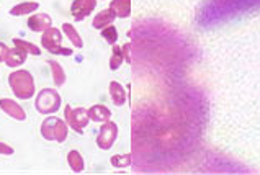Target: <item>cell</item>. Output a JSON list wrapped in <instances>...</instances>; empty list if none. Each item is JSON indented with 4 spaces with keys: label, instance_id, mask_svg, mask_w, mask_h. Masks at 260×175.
Returning a JSON list of instances; mask_svg holds the SVG:
<instances>
[{
    "label": "cell",
    "instance_id": "obj_8",
    "mask_svg": "<svg viewBox=\"0 0 260 175\" xmlns=\"http://www.w3.org/2000/svg\"><path fill=\"white\" fill-rule=\"evenodd\" d=\"M0 110L17 121L26 120V112L21 108V105H18L17 101L12 98H0Z\"/></svg>",
    "mask_w": 260,
    "mask_h": 175
},
{
    "label": "cell",
    "instance_id": "obj_10",
    "mask_svg": "<svg viewBox=\"0 0 260 175\" xmlns=\"http://www.w3.org/2000/svg\"><path fill=\"white\" fill-rule=\"evenodd\" d=\"M26 57H28V53L26 51L18 46V45H15L13 49L9 51V56H7V59H5V64L9 65V67H18V65H23L25 61H26Z\"/></svg>",
    "mask_w": 260,
    "mask_h": 175
},
{
    "label": "cell",
    "instance_id": "obj_24",
    "mask_svg": "<svg viewBox=\"0 0 260 175\" xmlns=\"http://www.w3.org/2000/svg\"><path fill=\"white\" fill-rule=\"evenodd\" d=\"M9 46L5 45V43H0V62H5L7 56H9Z\"/></svg>",
    "mask_w": 260,
    "mask_h": 175
},
{
    "label": "cell",
    "instance_id": "obj_22",
    "mask_svg": "<svg viewBox=\"0 0 260 175\" xmlns=\"http://www.w3.org/2000/svg\"><path fill=\"white\" fill-rule=\"evenodd\" d=\"M13 45H18V46H21L28 54H33V56H40L41 54V49L36 46V45H33V43H28V41H25V40H20V38H15L13 40Z\"/></svg>",
    "mask_w": 260,
    "mask_h": 175
},
{
    "label": "cell",
    "instance_id": "obj_21",
    "mask_svg": "<svg viewBox=\"0 0 260 175\" xmlns=\"http://www.w3.org/2000/svg\"><path fill=\"white\" fill-rule=\"evenodd\" d=\"M102 31V38L105 40L108 45H116V41H118V31H116V28L115 26H105L103 30H100Z\"/></svg>",
    "mask_w": 260,
    "mask_h": 175
},
{
    "label": "cell",
    "instance_id": "obj_18",
    "mask_svg": "<svg viewBox=\"0 0 260 175\" xmlns=\"http://www.w3.org/2000/svg\"><path fill=\"white\" fill-rule=\"evenodd\" d=\"M62 31H64V34L68 36V40H71V43L76 48H84V41H82V38H80V34L77 33V30L74 28L71 23H64L62 25Z\"/></svg>",
    "mask_w": 260,
    "mask_h": 175
},
{
    "label": "cell",
    "instance_id": "obj_19",
    "mask_svg": "<svg viewBox=\"0 0 260 175\" xmlns=\"http://www.w3.org/2000/svg\"><path fill=\"white\" fill-rule=\"evenodd\" d=\"M123 59H124L123 49H121L120 46L113 45V53H111V57H110V69H111V71L120 69V65L123 64Z\"/></svg>",
    "mask_w": 260,
    "mask_h": 175
},
{
    "label": "cell",
    "instance_id": "obj_23",
    "mask_svg": "<svg viewBox=\"0 0 260 175\" xmlns=\"http://www.w3.org/2000/svg\"><path fill=\"white\" fill-rule=\"evenodd\" d=\"M13 152H15V149L12 148L10 144L0 141V154H2V156H12Z\"/></svg>",
    "mask_w": 260,
    "mask_h": 175
},
{
    "label": "cell",
    "instance_id": "obj_17",
    "mask_svg": "<svg viewBox=\"0 0 260 175\" xmlns=\"http://www.w3.org/2000/svg\"><path fill=\"white\" fill-rule=\"evenodd\" d=\"M48 64L51 65V74H53V80L56 87H62L66 84V72L62 69V65L54 59H49Z\"/></svg>",
    "mask_w": 260,
    "mask_h": 175
},
{
    "label": "cell",
    "instance_id": "obj_20",
    "mask_svg": "<svg viewBox=\"0 0 260 175\" xmlns=\"http://www.w3.org/2000/svg\"><path fill=\"white\" fill-rule=\"evenodd\" d=\"M110 164L115 167V169H124V167H129L133 164V156L126 154V156H113L110 159Z\"/></svg>",
    "mask_w": 260,
    "mask_h": 175
},
{
    "label": "cell",
    "instance_id": "obj_4",
    "mask_svg": "<svg viewBox=\"0 0 260 175\" xmlns=\"http://www.w3.org/2000/svg\"><path fill=\"white\" fill-rule=\"evenodd\" d=\"M62 41V34L57 28H48L46 31H43L41 36V46L51 54H62V56H72V49L69 48H62L61 46Z\"/></svg>",
    "mask_w": 260,
    "mask_h": 175
},
{
    "label": "cell",
    "instance_id": "obj_16",
    "mask_svg": "<svg viewBox=\"0 0 260 175\" xmlns=\"http://www.w3.org/2000/svg\"><path fill=\"white\" fill-rule=\"evenodd\" d=\"M110 97H111V100H113V103L116 107L124 105V101H126V92L123 89V85L115 82V80H113V82H110Z\"/></svg>",
    "mask_w": 260,
    "mask_h": 175
},
{
    "label": "cell",
    "instance_id": "obj_15",
    "mask_svg": "<svg viewBox=\"0 0 260 175\" xmlns=\"http://www.w3.org/2000/svg\"><path fill=\"white\" fill-rule=\"evenodd\" d=\"M68 164L71 167V170L74 173H82L85 169V162H84V157L80 154L79 151H71L68 154Z\"/></svg>",
    "mask_w": 260,
    "mask_h": 175
},
{
    "label": "cell",
    "instance_id": "obj_5",
    "mask_svg": "<svg viewBox=\"0 0 260 175\" xmlns=\"http://www.w3.org/2000/svg\"><path fill=\"white\" fill-rule=\"evenodd\" d=\"M64 118H66V123L74 129L77 131L79 134L84 133V128L88 125V121H90V118H88V110L87 108H72L71 105H66L64 108Z\"/></svg>",
    "mask_w": 260,
    "mask_h": 175
},
{
    "label": "cell",
    "instance_id": "obj_13",
    "mask_svg": "<svg viewBox=\"0 0 260 175\" xmlns=\"http://www.w3.org/2000/svg\"><path fill=\"white\" fill-rule=\"evenodd\" d=\"M110 10H113L118 18H128L131 15V0H111Z\"/></svg>",
    "mask_w": 260,
    "mask_h": 175
},
{
    "label": "cell",
    "instance_id": "obj_6",
    "mask_svg": "<svg viewBox=\"0 0 260 175\" xmlns=\"http://www.w3.org/2000/svg\"><path fill=\"white\" fill-rule=\"evenodd\" d=\"M118 137V125L115 121H105L100 128V133L96 136V146L102 149V151H108L113 148V144Z\"/></svg>",
    "mask_w": 260,
    "mask_h": 175
},
{
    "label": "cell",
    "instance_id": "obj_2",
    "mask_svg": "<svg viewBox=\"0 0 260 175\" xmlns=\"http://www.w3.org/2000/svg\"><path fill=\"white\" fill-rule=\"evenodd\" d=\"M41 136L46 141H56V143H64L68 139V123L61 118H46L41 123Z\"/></svg>",
    "mask_w": 260,
    "mask_h": 175
},
{
    "label": "cell",
    "instance_id": "obj_12",
    "mask_svg": "<svg viewBox=\"0 0 260 175\" xmlns=\"http://www.w3.org/2000/svg\"><path fill=\"white\" fill-rule=\"evenodd\" d=\"M88 118L95 123H105L111 118V112L105 105H93L88 108Z\"/></svg>",
    "mask_w": 260,
    "mask_h": 175
},
{
    "label": "cell",
    "instance_id": "obj_1",
    "mask_svg": "<svg viewBox=\"0 0 260 175\" xmlns=\"http://www.w3.org/2000/svg\"><path fill=\"white\" fill-rule=\"evenodd\" d=\"M9 85L12 92L15 93V97L20 100H28L36 93L33 76L25 69L13 71L9 76Z\"/></svg>",
    "mask_w": 260,
    "mask_h": 175
},
{
    "label": "cell",
    "instance_id": "obj_3",
    "mask_svg": "<svg viewBox=\"0 0 260 175\" xmlns=\"http://www.w3.org/2000/svg\"><path fill=\"white\" fill-rule=\"evenodd\" d=\"M35 108L41 115H53L61 108V95L54 89H43L36 95Z\"/></svg>",
    "mask_w": 260,
    "mask_h": 175
},
{
    "label": "cell",
    "instance_id": "obj_11",
    "mask_svg": "<svg viewBox=\"0 0 260 175\" xmlns=\"http://www.w3.org/2000/svg\"><path fill=\"white\" fill-rule=\"evenodd\" d=\"M115 18H116V15L113 13V10L107 9V10H102L100 13H96V17L93 18L92 25H93L95 30H103L105 26H110L111 23H113Z\"/></svg>",
    "mask_w": 260,
    "mask_h": 175
},
{
    "label": "cell",
    "instance_id": "obj_7",
    "mask_svg": "<svg viewBox=\"0 0 260 175\" xmlns=\"http://www.w3.org/2000/svg\"><path fill=\"white\" fill-rule=\"evenodd\" d=\"M96 0H74L71 5V13L76 21L85 20L95 10Z\"/></svg>",
    "mask_w": 260,
    "mask_h": 175
},
{
    "label": "cell",
    "instance_id": "obj_14",
    "mask_svg": "<svg viewBox=\"0 0 260 175\" xmlns=\"http://www.w3.org/2000/svg\"><path fill=\"white\" fill-rule=\"evenodd\" d=\"M38 9H40L38 2H23V4L12 7L10 15L12 17H25V15H29V13H35Z\"/></svg>",
    "mask_w": 260,
    "mask_h": 175
},
{
    "label": "cell",
    "instance_id": "obj_9",
    "mask_svg": "<svg viewBox=\"0 0 260 175\" xmlns=\"http://www.w3.org/2000/svg\"><path fill=\"white\" fill-rule=\"evenodd\" d=\"M53 26V18L48 13H35L28 18V28L35 33H43Z\"/></svg>",
    "mask_w": 260,
    "mask_h": 175
}]
</instances>
